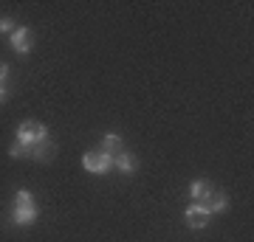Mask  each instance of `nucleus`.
Returning <instances> with one entry per match:
<instances>
[{"mask_svg": "<svg viewBox=\"0 0 254 242\" xmlns=\"http://www.w3.org/2000/svg\"><path fill=\"white\" fill-rule=\"evenodd\" d=\"M212 183L209 180H192V186H190V197H192V203H203L206 206V200L212 197Z\"/></svg>", "mask_w": 254, "mask_h": 242, "instance_id": "nucleus-6", "label": "nucleus"}, {"mask_svg": "<svg viewBox=\"0 0 254 242\" xmlns=\"http://www.w3.org/2000/svg\"><path fill=\"white\" fill-rule=\"evenodd\" d=\"M9 43H11V48H14V54L23 56V54L31 51V45H34V34H31V28H28V26H17L14 31H11Z\"/></svg>", "mask_w": 254, "mask_h": 242, "instance_id": "nucleus-4", "label": "nucleus"}, {"mask_svg": "<svg viewBox=\"0 0 254 242\" xmlns=\"http://www.w3.org/2000/svg\"><path fill=\"white\" fill-rule=\"evenodd\" d=\"M113 166H116L122 175H133V172L138 169V161L130 152H119V155H113Z\"/></svg>", "mask_w": 254, "mask_h": 242, "instance_id": "nucleus-7", "label": "nucleus"}, {"mask_svg": "<svg viewBox=\"0 0 254 242\" xmlns=\"http://www.w3.org/2000/svg\"><path fill=\"white\" fill-rule=\"evenodd\" d=\"M209 211H206V206L203 203H190L187 206V211H184V220H187V225L190 228H206L209 225Z\"/></svg>", "mask_w": 254, "mask_h": 242, "instance_id": "nucleus-5", "label": "nucleus"}, {"mask_svg": "<svg viewBox=\"0 0 254 242\" xmlns=\"http://www.w3.org/2000/svg\"><path fill=\"white\" fill-rule=\"evenodd\" d=\"M102 149H105L108 155H119V152H125V141H122V135L108 133L105 138H102Z\"/></svg>", "mask_w": 254, "mask_h": 242, "instance_id": "nucleus-8", "label": "nucleus"}, {"mask_svg": "<svg viewBox=\"0 0 254 242\" xmlns=\"http://www.w3.org/2000/svg\"><path fill=\"white\" fill-rule=\"evenodd\" d=\"M229 208V197L223 192H212V197L206 200V211L209 214H220V211H226Z\"/></svg>", "mask_w": 254, "mask_h": 242, "instance_id": "nucleus-9", "label": "nucleus"}, {"mask_svg": "<svg viewBox=\"0 0 254 242\" xmlns=\"http://www.w3.org/2000/svg\"><path fill=\"white\" fill-rule=\"evenodd\" d=\"M14 141L26 149V155L31 158V155L40 149V146H46L51 138H48V127L46 124H40V121H23V124L17 127V135H14Z\"/></svg>", "mask_w": 254, "mask_h": 242, "instance_id": "nucleus-1", "label": "nucleus"}, {"mask_svg": "<svg viewBox=\"0 0 254 242\" xmlns=\"http://www.w3.org/2000/svg\"><path fill=\"white\" fill-rule=\"evenodd\" d=\"M37 217H40V206H37L34 194L28 189H20L14 194V203H11V223L28 228V225L37 223Z\"/></svg>", "mask_w": 254, "mask_h": 242, "instance_id": "nucleus-2", "label": "nucleus"}, {"mask_svg": "<svg viewBox=\"0 0 254 242\" xmlns=\"http://www.w3.org/2000/svg\"><path fill=\"white\" fill-rule=\"evenodd\" d=\"M14 28H17V26H14V20H11V17H0V34H9L11 37Z\"/></svg>", "mask_w": 254, "mask_h": 242, "instance_id": "nucleus-10", "label": "nucleus"}, {"mask_svg": "<svg viewBox=\"0 0 254 242\" xmlns=\"http://www.w3.org/2000/svg\"><path fill=\"white\" fill-rule=\"evenodd\" d=\"M82 166L91 175H108L113 169V155H108L105 149H91L82 155Z\"/></svg>", "mask_w": 254, "mask_h": 242, "instance_id": "nucleus-3", "label": "nucleus"}, {"mask_svg": "<svg viewBox=\"0 0 254 242\" xmlns=\"http://www.w3.org/2000/svg\"><path fill=\"white\" fill-rule=\"evenodd\" d=\"M6 99H9V90H6V85H0V104H3Z\"/></svg>", "mask_w": 254, "mask_h": 242, "instance_id": "nucleus-13", "label": "nucleus"}, {"mask_svg": "<svg viewBox=\"0 0 254 242\" xmlns=\"http://www.w3.org/2000/svg\"><path fill=\"white\" fill-rule=\"evenodd\" d=\"M9 155H11V158H28V155H26V149H23V146H20L17 141H14V144L9 146Z\"/></svg>", "mask_w": 254, "mask_h": 242, "instance_id": "nucleus-11", "label": "nucleus"}, {"mask_svg": "<svg viewBox=\"0 0 254 242\" xmlns=\"http://www.w3.org/2000/svg\"><path fill=\"white\" fill-rule=\"evenodd\" d=\"M6 79H9V65L0 62V85H6Z\"/></svg>", "mask_w": 254, "mask_h": 242, "instance_id": "nucleus-12", "label": "nucleus"}]
</instances>
